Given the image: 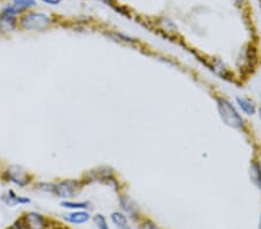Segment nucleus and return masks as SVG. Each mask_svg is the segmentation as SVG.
Returning <instances> with one entry per match:
<instances>
[{
    "instance_id": "23",
    "label": "nucleus",
    "mask_w": 261,
    "mask_h": 229,
    "mask_svg": "<svg viewBox=\"0 0 261 229\" xmlns=\"http://www.w3.org/2000/svg\"><path fill=\"white\" fill-rule=\"evenodd\" d=\"M259 117H260V120H261V107H260V109H259Z\"/></svg>"
},
{
    "instance_id": "21",
    "label": "nucleus",
    "mask_w": 261,
    "mask_h": 229,
    "mask_svg": "<svg viewBox=\"0 0 261 229\" xmlns=\"http://www.w3.org/2000/svg\"><path fill=\"white\" fill-rule=\"evenodd\" d=\"M99 2L106 4V5H109V6H112L113 4H114V2H113V0H99Z\"/></svg>"
},
{
    "instance_id": "1",
    "label": "nucleus",
    "mask_w": 261,
    "mask_h": 229,
    "mask_svg": "<svg viewBox=\"0 0 261 229\" xmlns=\"http://www.w3.org/2000/svg\"><path fill=\"white\" fill-rule=\"evenodd\" d=\"M51 24V16L44 12L28 11L18 18V27L26 31H45Z\"/></svg>"
},
{
    "instance_id": "12",
    "label": "nucleus",
    "mask_w": 261,
    "mask_h": 229,
    "mask_svg": "<svg viewBox=\"0 0 261 229\" xmlns=\"http://www.w3.org/2000/svg\"><path fill=\"white\" fill-rule=\"evenodd\" d=\"M111 219L117 227V229H132L128 224V219L125 218L124 214L120 213V212H114V213H112Z\"/></svg>"
},
{
    "instance_id": "4",
    "label": "nucleus",
    "mask_w": 261,
    "mask_h": 229,
    "mask_svg": "<svg viewBox=\"0 0 261 229\" xmlns=\"http://www.w3.org/2000/svg\"><path fill=\"white\" fill-rule=\"evenodd\" d=\"M37 5V0H12L2 10V13L15 16L18 18L21 14L26 13L28 11H32Z\"/></svg>"
},
{
    "instance_id": "7",
    "label": "nucleus",
    "mask_w": 261,
    "mask_h": 229,
    "mask_svg": "<svg viewBox=\"0 0 261 229\" xmlns=\"http://www.w3.org/2000/svg\"><path fill=\"white\" fill-rule=\"evenodd\" d=\"M18 28V18L0 12V35L13 32Z\"/></svg>"
},
{
    "instance_id": "5",
    "label": "nucleus",
    "mask_w": 261,
    "mask_h": 229,
    "mask_svg": "<svg viewBox=\"0 0 261 229\" xmlns=\"http://www.w3.org/2000/svg\"><path fill=\"white\" fill-rule=\"evenodd\" d=\"M81 190V183L75 180H64L55 184L54 193L60 198H70Z\"/></svg>"
},
{
    "instance_id": "24",
    "label": "nucleus",
    "mask_w": 261,
    "mask_h": 229,
    "mask_svg": "<svg viewBox=\"0 0 261 229\" xmlns=\"http://www.w3.org/2000/svg\"><path fill=\"white\" fill-rule=\"evenodd\" d=\"M259 229H261V216H260V221H259Z\"/></svg>"
},
{
    "instance_id": "20",
    "label": "nucleus",
    "mask_w": 261,
    "mask_h": 229,
    "mask_svg": "<svg viewBox=\"0 0 261 229\" xmlns=\"http://www.w3.org/2000/svg\"><path fill=\"white\" fill-rule=\"evenodd\" d=\"M22 228H23L22 223H21V222H18V223L13 224V226H11L10 228H8V229H22Z\"/></svg>"
},
{
    "instance_id": "2",
    "label": "nucleus",
    "mask_w": 261,
    "mask_h": 229,
    "mask_svg": "<svg viewBox=\"0 0 261 229\" xmlns=\"http://www.w3.org/2000/svg\"><path fill=\"white\" fill-rule=\"evenodd\" d=\"M216 102L218 112H220V116L224 124L232 128H238V130L244 126L243 117L239 115V112L229 100L224 97H217Z\"/></svg>"
},
{
    "instance_id": "22",
    "label": "nucleus",
    "mask_w": 261,
    "mask_h": 229,
    "mask_svg": "<svg viewBox=\"0 0 261 229\" xmlns=\"http://www.w3.org/2000/svg\"><path fill=\"white\" fill-rule=\"evenodd\" d=\"M234 2L237 3V4H239V5H241V4H243L244 2H245V0H234Z\"/></svg>"
},
{
    "instance_id": "16",
    "label": "nucleus",
    "mask_w": 261,
    "mask_h": 229,
    "mask_svg": "<svg viewBox=\"0 0 261 229\" xmlns=\"http://www.w3.org/2000/svg\"><path fill=\"white\" fill-rule=\"evenodd\" d=\"M93 221L95 223V226L98 227V229H109V226L106 221V218H105L103 215H101V214L94 215Z\"/></svg>"
},
{
    "instance_id": "18",
    "label": "nucleus",
    "mask_w": 261,
    "mask_h": 229,
    "mask_svg": "<svg viewBox=\"0 0 261 229\" xmlns=\"http://www.w3.org/2000/svg\"><path fill=\"white\" fill-rule=\"evenodd\" d=\"M42 4H44V5H48V6H58L61 5L63 0H39Z\"/></svg>"
},
{
    "instance_id": "13",
    "label": "nucleus",
    "mask_w": 261,
    "mask_h": 229,
    "mask_svg": "<svg viewBox=\"0 0 261 229\" xmlns=\"http://www.w3.org/2000/svg\"><path fill=\"white\" fill-rule=\"evenodd\" d=\"M61 206L67 210H86L90 207L88 202H62Z\"/></svg>"
},
{
    "instance_id": "17",
    "label": "nucleus",
    "mask_w": 261,
    "mask_h": 229,
    "mask_svg": "<svg viewBox=\"0 0 261 229\" xmlns=\"http://www.w3.org/2000/svg\"><path fill=\"white\" fill-rule=\"evenodd\" d=\"M37 190L40 191H43V192H51L54 193V190H55V184L53 183H47V182H41V183H37L36 184Z\"/></svg>"
},
{
    "instance_id": "15",
    "label": "nucleus",
    "mask_w": 261,
    "mask_h": 229,
    "mask_svg": "<svg viewBox=\"0 0 261 229\" xmlns=\"http://www.w3.org/2000/svg\"><path fill=\"white\" fill-rule=\"evenodd\" d=\"M107 35L111 37V39L115 40L116 42H125V43H133L134 42L132 37H129L124 34H121V32H119V31H111V32H108Z\"/></svg>"
},
{
    "instance_id": "6",
    "label": "nucleus",
    "mask_w": 261,
    "mask_h": 229,
    "mask_svg": "<svg viewBox=\"0 0 261 229\" xmlns=\"http://www.w3.org/2000/svg\"><path fill=\"white\" fill-rule=\"evenodd\" d=\"M21 223L26 229H44L45 219L36 212H29L21 220Z\"/></svg>"
},
{
    "instance_id": "9",
    "label": "nucleus",
    "mask_w": 261,
    "mask_h": 229,
    "mask_svg": "<svg viewBox=\"0 0 261 229\" xmlns=\"http://www.w3.org/2000/svg\"><path fill=\"white\" fill-rule=\"evenodd\" d=\"M90 218H91L90 214H88L87 212H84V211H75V212H72V213L64 215L65 221L72 223V224L85 223L88 221V220H90Z\"/></svg>"
},
{
    "instance_id": "8",
    "label": "nucleus",
    "mask_w": 261,
    "mask_h": 229,
    "mask_svg": "<svg viewBox=\"0 0 261 229\" xmlns=\"http://www.w3.org/2000/svg\"><path fill=\"white\" fill-rule=\"evenodd\" d=\"M2 201L8 206H15V205H19V204L31 203V199L27 197H20V195L16 194L14 191H12V190L7 191L5 194L2 195Z\"/></svg>"
},
{
    "instance_id": "11",
    "label": "nucleus",
    "mask_w": 261,
    "mask_h": 229,
    "mask_svg": "<svg viewBox=\"0 0 261 229\" xmlns=\"http://www.w3.org/2000/svg\"><path fill=\"white\" fill-rule=\"evenodd\" d=\"M248 174H250V178L253 184L261 190V166L258 162H252L250 166V170H248Z\"/></svg>"
},
{
    "instance_id": "19",
    "label": "nucleus",
    "mask_w": 261,
    "mask_h": 229,
    "mask_svg": "<svg viewBox=\"0 0 261 229\" xmlns=\"http://www.w3.org/2000/svg\"><path fill=\"white\" fill-rule=\"evenodd\" d=\"M142 229H159L155 224L150 221V220H146V221H144L142 223Z\"/></svg>"
},
{
    "instance_id": "10",
    "label": "nucleus",
    "mask_w": 261,
    "mask_h": 229,
    "mask_svg": "<svg viewBox=\"0 0 261 229\" xmlns=\"http://www.w3.org/2000/svg\"><path fill=\"white\" fill-rule=\"evenodd\" d=\"M236 102L241 108L242 111L245 112L246 115L248 116H252L255 114L256 111V107H255V103L252 101L250 99H245V97H236Z\"/></svg>"
},
{
    "instance_id": "14",
    "label": "nucleus",
    "mask_w": 261,
    "mask_h": 229,
    "mask_svg": "<svg viewBox=\"0 0 261 229\" xmlns=\"http://www.w3.org/2000/svg\"><path fill=\"white\" fill-rule=\"evenodd\" d=\"M120 204L123 210L127 212V213H129L132 216H134L135 214H136V208H135L133 206V203L130 202V199L127 198V197H121L120 198Z\"/></svg>"
},
{
    "instance_id": "3",
    "label": "nucleus",
    "mask_w": 261,
    "mask_h": 229,
    "mask_svg": "<svg viewBox=\"0 0 261 229\" xmlns=\"http://www.w3.org/2000/svg\"><path fill=\"white\" fill-rule=\"evenodd\" d=\"M4 178L18 186H26L31 182V175L20 166H11L4 173Z\"/></svg>"
}]
</instances>
